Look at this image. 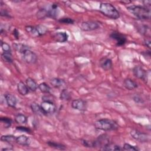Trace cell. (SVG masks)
Wrapping results in <instances>:
<instances>
[{"label": "cell", "instance_id": "obj_1", "mask_svg": "<svg viewBox=\"0 0 151 151\" xmlns=\"http://www.w3.org/2000/svg\"><path fill=\"white\" fill-rule=\"evenodd\" d=\"M127 9L138 19L146 20L150 19V9L146 6L140 5H130L127 7Z\"/></svg>", "mask_w": 151, "mask_h": 151}, {"label": "cell", "instance_id": "obj_2", "mask_svg": "<svg viewBox=\"0 0 151 151\" xmlns=\"http://www.w3.org/2000/svg\"><path fill=\"white\" fill-rule=\"evenodd\" d=\"M99 11L108 18L116 19L120 17V14L117 9L111 4L103 2L100 4Z\"/></svg>", "mask_w": 151, "mask_h": 151}, {"label": "cell", "instance_id": "obj_3", "mask_svg": "<svg viewBox=\"0 0 151 151\" xmlns=\"http://www.w3.org/2000/svg\"><path fill=\"white\" fill-rule=\"evenodd\" d=\"M94 126L96 129L104 131L115 130L119 128V125L116 122L108 119H103L96 121L94 123Z\"/></svg>", "mask_w": 151, "mask_h": 151}, {"label": "cell", "instance_id": "obj_4", "mask_svg": "<svg viewBox=\"0 0 151 151\" xmlns=\"http://www.w3.org/2000/svg\"><path fill=\"white\" fill-rule=\"evenodd\" d=\"M130 133L133 139L140 142H147L150 140V136L149 134L137 130L132 129Z\"/></svg>", "mask_w": 151, "mask_h": 151}, {"label": "cell", "instance_id": "obj_5", "mask_svg": "<svg viewBox=\"0 0 151 151\" xmlns=\"http://www.w3.org/2000/svg\"><path fill=\"white\" fill-rule=\"evenodd\" d=\"M109 143V137L107 134H101L97 137L96 140L93 142V147H101V149Z\"/></svg>", "mask_w": 151, "mask_h": 151}, {"label": "cell", "instance_id": "obj_6", "mask_svg": "<svg viewBox=\"0 0 151 151\" xmlns=\"http://www.w3.org/2000/svg\"><path fill=\"white\" fill-rule=\"evenodd\" d=\"M45 114L53 113L55 111V106L52 101L44 100L40 104Z\"/></svg>", "mask_w": 151, "mask_h": 151}, {"label": "cell", "instance_id": "obj_7", "mask_svg": "<svg viewBox=\"0 0 151 151\" xmlns=\"http://www.w3.org/2000/svg\"><path fill=\"white\" fill-rule=\"evenodd\" d=\"M100 27L99 24L94 21H88L83 22L81 24V29L84 31H90L97 29Z\"/></svg>", "mask_w": 151, "mask_h": 151}, {"label": "cell", "instance_id": "obj_8", "mask_svg": "<svg viewBox=\"0 0 151 151\" xmlns=\"http://www.w3.org/2000/svg\"><path fill=\"white\" fill-rule=\"evenodd\" d=\"M24 60L28 64H34L37 61V55L35 52L29 50L25 51L22 54Z\"/></svg>", "mask_w": 151, "mask_h": 151}, {"label": "cell", "instance_id": "obj_9", "mask_svg": "<svg viewBox=\"0 0 151 151\" xmlns=\"http://www.w3.org/2000/svg\"><path fill=\"white\" fill-rule=\"evenodd\" d=\"M110 37V38H111L112 39H113L116 41V45L117 46L123 45L127 41L126 37L123 34H122L119 32L115 31V32H111Z\"/></svg>", "mask_w": 151, "mask_h": 151}, {"label": "cell", "instance_id": "obj_10", "mask_svg": "<svg viewBox=\"0 0 151 151\" xmlns=\"http://www.w3.org/2000/svg\"><path fill=\"white\" fill-rule=\"evenodd\" d=\"M47 11V17L56 18L59 14L58 6L56 4H52L47 8H45Z\"/></svg>", "mask_w": 151, "mask_h": 151}, {"label": "cell", "instance_id": "obj_11", "mask_svg": "<svg viewBox=\"0 0 151 151\" xmlns=\"http://www.w3.org/2000/svg\"><path fill=\"white\" fill-rule=\"evenodd\" d=\"M71 106L73 109L80 110L84 111L87 109V104L86 101L82 99H76L73 100L71 103Z\"/></svg>", "mask_w": 151, "mask_h": 151}, {"label": "cell", "instance_id": "obj_12", "mask_svg": "<svg viewBox=\"0 0 151 151\" xmlns=\"http://www.w3.org/2000/svg\"><path fill=\"white\" fill-rule=\"evenodd\" d=\"M133 73L134 76L143 80H146L147 78L146 71L140 66H135L133 69Z\"/></svg>", "mask_w": 151, "mask_h": 151}, {"label": "cell", "instance_id": "obj_13", "mask_svg": "<svg viewBox=\"0 0 151 151\" xmlns=\"http://www.w3.org/2000/svg\"><path fill=\"white\" fill-rule=\"evenodd\" d=\"M100 65L101 67V68L103 69L104 70H106V71L109 70L112 68V66H113L112 61L111 59L109 58H106V57L103 58L100 61Z\"/></svg>", "mask_w": 151, "mask_h": 151}, {"label": "cell", "instance_id": "obj_14", "mask_svg": "<svg viewBox=\"0 0 151 151\" xmlns=\"http://www.w3.org/2000/svg\"><path fill=\"white\" fill-rule=\"evenodd\" d=\"M68 34L65 32H57L53 35V38L56 42H64L68 40Z\"/></svg>", "mask_w": 151, "mask_h": 151}, {"label": "cell", "instance_id": "obj_15", "mask_svg": "<svg viewBox=\"0 0 151 151\" xmlns=\"http://www.w3.org/2000/svg\"><path fill=\"white\" fill-rule=\"evenodd\" d=\"M16 143L24 146H28L31 143V140L27 136L22 134L17 137Z\"/></svg>", "mask_w": 151, "mask_h": 151}, {"label": "cell", "instance_id": "obj_16", "mask_svg": "<svg viewBox=\"0 0 151 151\" xmlns=\"http://www.w3.org/2000/svg\"><path fill=\"white\" fill-rule=\"evenodd\" d=\"M50 84L55 88H61L64 87L66 85L65 81L61 78H52L50 80Z\"/></svg>", "mask_w": 151, "mask_h": 151}, {"label": "cell", "instance_id": "obj_17", "mask_svg": "<svg viewBox=\"0 0 151 151\" xmlns=\"http://www.w3.org/2000/svg\"><path fill=\"white\" fill-rule=\"evenodd\" d=\"M6 102L7 103V104L11 107H15L17 105V98L15 97V96L12 94H5L4 95Z\"/></svg>", "mask_w": 151, "mask_h": 151}, {"label": "cell", "instance_id": "obj_18", "mask_svg": "<svg viewBox=\"0 0 151 151\" xmlns=\"http://www.w3.org/2000/svg\"><path fill=\"white\" fill-rule=\"evenodd\" d=\"M124 86L129 90H132L137 87V84L130 78H126L123 81Z\"/></svg>", "mask_w": 151, "mask_h": 151}, {"label": "cell", "instance_id": "obj_19", "mask_svg": "<svg viewBox=\"0 0 151 151\" xmlns=\"http://www.w3.org/2000/svg\"><path fill=\"white\" fill-rule=\"evenodd\" d=\"M29 88L22 81H19L17 84V90L18 93L22 96L27 95L29 92Z\"/></svg>", "mask_w": 151, "mask_h": 151}, {"label": "cell", "instance_id": "obj_20", "mask_svg": "<svg viewBox=\"0 0 151 151\" xmlns=\"http://www.w3.org/2000/svg\"><path fill=\"white\" fill-rule=\"evenodd\" d=\"M14 48L18 52L23 54L25 51L29 50V47L28 45L21 43H14L12 44Z\"/></svg>", "mask_w": 151, "mask_h": 151}, {"label": "cell", "instance_id": "obj_21", "mask_svg": "<svg viewBox=\"0 0 151 151\" xmlns=\"http://www.w3.org/2000/svg\"><path fill=\"white\" fill-rule=\"evenodd\" d=\"M31 109L32 111L36 114L40 115V116H42V115H45L44 111H42L41 106L38 104L37 103L34 102L31 104Z\"/></svg>", "mask_w": 151, "mask_h": 151}, {"label": "cell", "instance_id": "obj_22", "mask_svg": "<svg viewBox=\"0 0 151 151\" xmlns=\"http://www.w3.org/2000/svg\"><path fill=\"white\" fill-rule=\"evenodd\" d=\"M26 84L29 90L32 91H35L37 89V87L38 86L37 83L34 81V80L30 77H28L26 79Z\"/></svg>", "mask_w": 151, "mask_h": 151}, {"label": "cell", "instance_id": "obj_23", "mask_svg": "<svg viewBox=\"0 0 151 151\" xmlns=\"http://www.w3.org/2000/svg\"><path fill=\"white\" fill-rule=\"evenodd\" d=\"M16 138L17 137L12 134L3 135L1 137V140L8 143H12L14 142L16 143Z\"/></svg>", "mask_w": 151, "mask_h": 151}, {"label": "cell", "instance_id": "obj_24", "mask_svg": "<svg viewBox=\"0 0 151 151\" xmlns=\"http://www.w3.org/2000/svg\"><path fill=\"white\" fill-rule=\"evenodd\" d=\"M123 149V148H122L120 146L114 145V144H110L109 143L107 145H106L105 146H104L103 147L101 148V150H111V151H113V150H122Z\"/></svg>", "mask_w": 151, "mask_h": 151}, {"label": "cell", "instance_id": "obj_25", "mask_svg": "<svg viewBox=\"0 0 151 151\" xmlns=\"http://www.w3.org/2000/svg\"><path fill=\"white\" fill-rule=\"evenodd\" d=\"M15 121L19 124H25L27 122V117L24 114L19 113L15 116Z\"/></svg>", "mask_w": 151, "mask_h": 151}, {"label": "cell", "instance_id": "obj_26", "mask_svg": "<svg viewBox=\"0 0 151 151\" xmlns=\"http://www.w3.org/2000/svg\"><path fill=\"white\" fill-rule=\"evenodd\" d=\"M35 29L38 34V36H41L44 35L48 31L47 28L44 25H38L35 27Z\"/></svg>", "mask_w": 151, "mask_h": 151}, {"label": "cell", "instance_id": "obj_27", "mask_svg": "<svg viewBox=\"0 0 151 151\" xmlns=\"http://www.w3.org/2000/svg\"><path fill=\"white\" fill-rule=\"evenodd\" d=\"M38 88L43 93H50L51 91V87L45 83H40L38 86Z\"/></svg>", "mask_w": 151, "mask_h": 151}, {"label": "cell", "instance_id": "obj_28", "mask_svg": "<svg viewBox=\"0 0 151 151\" xmlns=\"http://www.w3.org/2000/svg\"><path fill=\"white\" fill-rule=\"evenodd\" d=\"M60 98L62 100H69L71 98V94L67 89H63L61 91Z\"/></svg>", "mask_w": 151, "mask_h": 151}, {"label": "cell", "instance_id": "obj_29", "mask_svg": "<svg viewBox=\"0 0 151 151\" xmlns=\"http://www.w3.org/2000/svg\"><path fill=\"white\" fill-rule=\"evenodd\" d=\"M1 58L2 59L6 62V63H12L13 59H12V55L11 52H4L1 54Z\"/></svg>", "mask_w": 151, "mask_h": 151}, {"label": "cell", "instance_id": "obj_30", "mask_svg": "<svg viewBox=\"0 0 151 151\" xmlns=\"http://www.w3.org/2000/svg\"><path fill=\"white\" fill-rule=\"evenodd\" d=\"M47 144L51 147L57 149H59V150H65V147L64 145L60 144V143H58L54 142H52V141H49L47 142Z\"/></svg>", "mask_w": 151, "mask_h": 151}, {"label": "cell", "instance_id": "obj_31", "mask_svg": "<svg viewBox=\"0 0 151 151\" xmlns=\"http://www.w3.org/2000/svg\"><path fill=\"white\" fill-rule=\"evenodd\" d=\"M0 120L4 124V126L5 128H9L11 126V124L12 123V120L10 118L6 117H1Z\"/></svg>", "mask_w": 151, "mask_h": 151}, {"label": "cell", "instance_id": "obj_32", "mask_svg": "<svg viewBox=\"0 0 151 151\" xmlns=\"http://www.w3.org/2000/svg\"><path fill=\"white\" fill-rule=\"evenodd\" d=\"M137 29L139 31V32L143 35H146L147 34H149L150 32V29L149 28L145 25H139L137 27Z\"/></svg>", "mask_w": 151, "mask_h": 151}, {"label": "cell", "instance_id": "obj_33", "mask_svg": "<svg viewBox=\"0 0 151 151\" xmlns=\"http://www.w3.org/2000/svg\"><path fill=\"white\" fill-rule=\"evenodd\" d=\"M59 22L63 23L64 24H74V20L70 18L65 17L62 18L58 20Z\"/></svg>", "mask_w": 151, "mask_h": 151}, {"label": "cell", "instance_id": "obj_34", "mask_svg": "<svg viewBox=\"0 0 151 151\" xmlns=\"http://www.w3.org/2000/svg\"><path fill=\"white\" fill-rule=\"evenodd\" d=\"M1 47L2 50L4 51V52H11V47L9 46V45L5 42H3L1 41Z\"/></svg>", "mask_w": 151, "mask_h": 151}, {"label": "cell", "instance_id": "obj_35", "mask_svg": "<svg viewBox=\"0 0 151 151\" xmlns=\"http://www.w3.org/2000/svg\"><path fill=\"white\" fill-rule=\"evenodd\" d=\"M123 149L126 150H132V151H137L139 150L135 146H132L129 143H124L123 145Z\"/></svg>", "mask_w": 151, "mask_h": 151}, {"label": "cell", "instance_id": "obj_36", "mask_svg": "<svg viewBox=\"0 0 151 151\" xmlns=\"http://www.w3.org/2000/svg\"><path fill=\"white\" fill-rule=\"evenodd\" d=\"M81 143L85 147H93V142H91V141H89V140H85V139H82L81 140Z\"/></svg>", "mask_w": 151, "mask_h": 151}, {"label": "cell", "instance_id": "obj_37", "mask_svg": "<svg viewBox=\"0 0 151 151\" xmlns=\"http://www.w3.org/2000/svg\"><path fill=\"white\" fill-rule=\"evenodd\" d=\"M16 129L19 131L24 132H25L27 133H30L31 132V130L29 128L27 127H24V126H18L16 127Z\"/></svg>", "mask_w": 151, "mask_h": 151}, {"label": "cell", "instance_id": "obj_38", "mask_svg": "<svg viewBox=\"0 0 151 151\" xmlns=\"http://www.w3.org/2000/svg\"><path fill=\"white\" fill-rule=\"evenodd\" d=\"M133 100L136 102V103H143V99L139 96L137 95H136L133 97Z\"/></svg>", "mask_w": 151, "mask_h": 151}, {"label": "cell", "instance_id": "obj_39", "mask_svg": "<svg viewBox=\"0 0 151 151\" xmlns=\"http://www.w3.org/2000/svg\"><path fill=\"white\" fill-rule=\"evenodd\" d=\"M1 15L2 16V17H10L9 15L8 14V12L6 10H4L3 9H2L1 10Z\"/></svg>", "mask_w": 151, "mask_h": 151}, {"label": "cell", "instance_id": "obj_40", "mask_svg": "<svg viewBox=\"0 0 151 151\" xmlns=\"http://www.w3.org/2000/svg\"><path fill=\"white\" fill-rule=\"evenodd\" d=\"M150 43H151V42H150V40L149 38H146L144 41L145 45L146 47H147L149 48H150Z\"/></svg>", "mask_w": 151, "mask_h": 151}, {"label": "cell", "instance_id": "obj_41", "mask_svg": "<svg viewBox=\"0 0 151 151\" xmlns=\"http://www.w3.org/2000/svg\"><path fill=\"white\" fill-rule=\"evenodd\" d=\"M143 3V5H145V6L148 8V6H150L151 5V1L150 0H146V1H144L142 2Z\"/></svg>", "mask_w": 151, "mask_h": 151}, {"label": "cell", "instance_id": "obj_42", "mask_svg": "<svg viewBox=\"0 0 151 151\" xmlns=\"http://www.w3.org/2000/svg\"><path fill=\"white\" fill-rule=\"evenodd\" d=\"M13 34L14 35V37L18 39V37H19V32L18 31V30L17 29H14V31H13Z\"/></svg>", "mask_w": 151, "mask_h": 151}, {"label": "cell", "instance_id": "obj_43", "mask_svg": "<svg viewBox=\"0 0 151 151\" xmlns=\"http://www.w3.org/2000/svg\"><path fill=\"white\" fill-rule=\"evenodd\" d=\"M121 3L122 4H129L131 2V1H120Z\"/></svg>", "mask_w": 151, "mask_h": 151}, {"label": "cell", "instance_id": "obj_44", "mask_svg": "<svg viewBox=\"0 0 151 151\" xmlns=\"http://www.w3.org/2000/svg\"><path fill=\"white\" fill-rule=\"evenodd\" d=\"M13 149L12 148V147H6V148H4V149H2V151H4V150H12Z\"/></svg>", "mask_w": 151, "mask_h": 151}]
</instances>
